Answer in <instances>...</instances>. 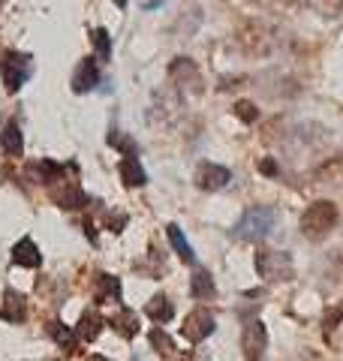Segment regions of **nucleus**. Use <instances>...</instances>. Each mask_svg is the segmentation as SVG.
I'll use <instances>...</instances> for the list:
<instances>
[{"mask_svg": "<svg viewBox=\"0 0 343 361\" xmlns=\"http://www.w3.org/2000/svg\"><path fill=\"white\" fill-rule=\"evenodd\" d=\"M253 265H256V274L265 280V283H289L295 277L292 256L283 250H256Z\"/></svg>", "mask_w": 343, "mask_h": 361, "instance_id": "f257e3e1", "label": "nucleus"}, {"mask_svg": "<svg viewBox=\"0 0 343 361\" xmlns=\"http://www.w3.org/2000/svg\"><path fill=\"white\" fill-rule=\"evenodd\" d=\"M277 223V211L268 205H253L244 211V217L235 226V238L238 241H262Z\"/></svg>", "mask_w": 343, "mask_h": 361, "instance_id": "f03ea898", "label": "nucleus"}, {"mask_svg": "<svg viewBox=\"0 0 343 361\" xmlns=\"http://www.w3.org/2000/svg\"><path fill=\"white\" fill-rule=\"evenodd\" d=\"M337 217H340V214H337L335 202L319 199V202H313V205L301 214V232L307 235V238L319 241V238H325V235L337 226Z\"/></svg>", "mask_w": 343, "mask_h": 361, "instance_id": "7ed1b4c3", "label": "nucleus"}, {"mask_svg": "<svg viewBox=\"0 0 343 361\" xmlns=\"http://www.w3.org/2000/svg\"><path fill=\"white\" fill-rule=\"evenodd\" d=\"M0 75H4V85L9 94H16L33 75V58L25 51H6L4 61H0Z\"/></svg>", "mask_w": 343, "mask_h": 361, "instance_id": "20e7f679", "label": "nucleus"}, {"mask_svg": "<svg viewBox=\"0 0 343 361\" xmlns=\"http://www.w3.org/2000/svg\"><path fill=\"white\" fill-rule=\"evenodd\" d=\"M214 329H217L214 313H208L205 307H199V310H193V313L184 316L181 334H184V341H190V343H202L208 334H214Z\"/></svg>", "mask_w": 343, "mask_h": 361, "instance_id": "39448f33", "label": "nucleus"}, {"mask_svg": "<svg viewBox=\"0 0 343 361\" xmlns=\"http://www.w3.org/2000/svg\"><path fill=\"white\" fill-rule=\"evenodd\" d=\"M241 349H244V358L247 361H262V355H265V349H268V331H265V325H262L259 319L244 325Z\"/></svg>", "mask_w": 343, "mask_h": 361, "instance_id": "423d86ee", "label": "nucleus"}, {"mask_svg": "<svg viewBox=\"0 0 343 361\" xmlns=\"http://www.w3.org/2000/svg\"><path fill=\"white\" fill-rule=\"evenodd\" d=\"M193 180H196V187L205 190V193H217V190H223L229 180H232V172H229L226 166H217V163H199Z\"/></svg>", "mask_w": 343, "mask_h": 361, "instance_id": "0eeeda50", "label": "nucleus"}, {"mask_svg": "<svg viewBox=\"0 0 343 361\" xmlns=\"http://www.w3.org/2000/svg\"><path fill=\"white\" fill-rule=\"evenodd\" d=\"M49 193H52V199L57 202L61 208H66V211H78V208H85L88 205V196H85V190L76 184V180H57L54 187H49Z\"/></svg>", "mask_w": 343, "mask_h": 361, "instance_id": "6e6552de", "label": "nucleus"}, {"mask_svg": "<svg viewBox=\"0 0 343 361\" xmlns=\"http://www.w3.org/2000/svg\"><path fill=\"white\" fill-rule=\"evenodd\" d=\"M64 172L66 169L54 160H37L28 166V178L37 180V184H45V187H54L57 180H64Z\"/></svg>", "mask_w": 343, "mask_h": 361, "instance_id": "1a4fd4ad", "label": "nucleus"}, {"mask_svg": "<svg viewBox=\"0 0 343 361\" xmlns=\"http://www.w3.org/2000/svg\"><path fill=\"white\" fill-rule=\"evenodd\" d=\"M97 85H100V66L94 58H85L73 73V90L76 94H88V90H94Z\"/></svg>", "mask_w": 343, "mask_h": 361, "instance_id": "9d476101", "label": "nucleus"}, {"mask_svg": "<svg viewBox=\"0 0 343 361\" xmlns=\"http://www.w3.org/2000/svg\"><path fill=\"white\" fill-rule=\"evenodd\" d=\"M169 75L175 78V82H181V87L190 85L193 90H199L202 87V75H199V66L193 63L190 58H175L169 66Z\"/></svg>", "mask_w": 343, "mask_h": 361, "instance_id": "9b49d317", "label": "nucleus"}, {"mask_svg": "<svg viewBox=\"0 0 343 361\" xmlns=\"http://www.w3.org/2000/svg\"><path fill=\"white\" fill-rule=\"evenodd\" d=\"M0 154H4L6 160H16V157L25 154V139H21V127L16 121H9L4 133H0Z\"/></svg>", "mask_w": 343, "mask_h": 361, "instance_id": "f8f14e48", "label": "nucleus"}, {"mask_svg": "<svg viewBox=\"0 0 343 361\" xmlns=\"http://www.w3.org/2000/svg\"><path fill=\"white\" fill-rule=\"evenodd\" d=\"M13 262L21 265V268H40L42 256H40V247L33 244V238H21L13 247Z\"/></svg>", "mask_w": 343, "mask_h": 361, "instance_id": "ddd939ff", "label": "nucleus"}, {"mask_svg": "<svg viewBox=\"0 0 343 361\" xmlns=\"http://www.w3.org/2000/svg\"><path fill=\"white\" fill-rule=\"evenodd\" d=\"M25 313H28V301H25V295H21V292L6 289V295H4V310H0V319L21 322V319H25Z\"/></svg>", "mask_w": 343, "mask_h": 361, "instance_id": "4468645a", "label": "nucleus"}, {"mask_svg": "<svg viewBox=\"0 0 343 361\" xmlns=\"http://www.w3.org/2000/svg\"><path fill=\"white\" fill-rule=\"evenodd\" d=\"M118 172H121V178H124V184L127 187H145L148 184V175H145V169L139 163V157H124Z\"/></svg>", "mask_w": 343, "mask_h": 361, "instance_id": "2eb2a0df", "label": "nucleus"}, {"mask_svg": "<svg viewBox=\"0 0 343 361\" xmlns=\"http://www.w3.org/2000/svg\"><path fill=\"white\" fill-rule=\"evenodd\" d=\"M97 304H109V301H121V280L112 274H97V289H94Z\"/></svg>", "mask_w": 343, "mask_h": 361, "instance_id": "dca6fc26", "label": "nucleus"}, {"mask_svg": "<svg viewBox=\"0 0 343 361\" xmlns=\"http://www.w3.org/2000/svg\"><path fill=\"white\" fill-rule=\"evenodd\" d=\"M100 331H102V316L97 310H85L82 319L76 325V337L78 341H97Z\"/></svg>", "mask_w": 343, "mask_h": 361, "instance_id": "f3484780", "label": "nucleus"}, {"mask_svg": "<svg viewBox=\"0 0 343 361\" xmlns=\"http://www.w3.org/2000/svg\"><path fill=\"white\" fill-rule=\"evenodd\" d=\"M190 295H193V298H202V301H205V298H214V295H217L214 277L208 274V271H202V268H199L196 274L190 277Z\"/></svg>", "mask_w": 343, "mask_h": 361, "instance_id": "a211bd4d", "label": "nucleus"}, {"mask_svg": "<svg viewBox=\"0 0 343 361\" xmlns=\"http://www.w3.org/2000/svg\"><path fill=\"white\" fill-rule=\"evenodd\" d=\"M166 235H169V241H172V247H175V253H178L181 259H184V262H187V265H193V262H196V253H193V247H190V241L184 238V235H181V229H178V226H175V223H169V226H166Z\"/></svg>", "mask_w": 343, "mask_h": 361, "instance_id": "6ab92c4d", "label": "nucleus"}, {"mask_svg": "<svg viewBox=\"0 0 343 361\" xmlns=\"http://www.w3.org/2000/svg\"><path fill=\"white\" fill-rule=\"evenodd\" d=\"M112 325H114V331H121L124 337H133L136 331H139V316H136L133 310H127V307H121L118 316H112Z\"/></svg>", "mask_w": 343, "mask_h": 361, "instance_id": "aec40b11", "label": "nucleus"}, {"mask_svg": "<svg viewBox=\"0 0 343 361\" xmlns=\"http://www.w3.org/2000/svg\"><path fill=\"white\" fill-rule=\"evenodd\" d=\"M148 316H151V319H157V322H169L172 316H175V307L169 304L166 295H154L151 301H148Z\"/></svg>", "mask_w": 343, "mask_h": 361, "instance_id": "412c9836", "label": "nucleus"}, {"mask_svg": "<svg viewBox=\"0 0 343 361\" xmlns=\"http://www.w3.org/2000/svg\"><path fill=\"white\" fill-rule=\"evenodd\" d=\"M94 49H97V61L100 63H109L112 61V37L106 27H97L94 30Z\"/></svg>", "mask_w": 343, "mask_h": 361, "instance_id": "4be33fe9", "label": "nucleus"}, {"mask_svg": "<svg viewBox=\"0 0 343 361\" xmlns=\"http://www.w3.org/2000/svg\"><path fill=\"white\" fill-rule=\"evenodd\" d=\"M109 145H112V148H118V151H124V157H139V148H136V142L130 139V135H124L121 130H112V133H109Z\"/></svg>", "mask_w": 343, "mask_h": 361, "instance_id": "5701e85b", "label": "nucleus"}, {"mask_svg": "<svg viewBox=\"0 0 343 361\" xmlns=\"http://www.w3.org/2000/svg\"><path fill=\"white\" fill-rule=\"evenodd\" d=\"M319 178H328V180H335V184H343V157L328 160L323 169H319Z\"/></svg>", "mask_w": 343, "mask_h": 361, "instance_id": "b1692460", "label": "nucleus"}, {"mask_svg": "<svg viewBox=\"0 0 343 361\" xmlns=\"http://www.w3.org/2000/svg\"><path fill=\"white\" fill-rule=\"evenodd\" d=\"M307 4L323 16H340L343 13V0H307Z\"/></svg>", "mask_w": 343, "mask_h": 361, "instance_id": "393cba45", "label": "nucleus"}, {"mask_svg": "<svg viewBox=\"0 0 343 361\" xmlns=\"http://www.w3.org/2000/svg\"><path fill=\"white\" fill-rule=\"evenodd\" d=\"M235 115L241 118L244 123H256V118H259V109L253 106V103H247V99H241V103H235Z\"/></svg>", "mask_w": 343, "mask_h": 361, "instance_id": "a878e982", "label": "nucleus"}, {"mask_svg": "<svg viewBox=\"0 0 343 361\" xmlns=\"http://www.w3.org/2000/svg\"><path fill=\"white\" fill-rule=\"evenodd\" d=\"M49 331L54 334V341H57V343H61V346L66 349V353H73V346H76V341H73V334H70V331H66V329H61V325H57V322H52V325H49Z\"/></svg>", "mask_w": 343, "mask_h": 361, "instance_id": "bb28decb", "label": "nucleus"}, {"mask_svg": "<svg viewBox=\"0 0 343 361\" xmlns=\"http://www.w3.org/2000/svg\"><path fill=\"white\" fill-rule=\"evenodd\" d=\"M151 346L157 349V353H163V355L172 353V341H169V334L163 329H154L151 331Z\"/></svg>", "mask_w": 343, "mask_h": 361, "instance_id": "cd10ccee", "label": "nucleus"}, {"mask_svg": "<svg viewBox=\"0 0 343 361\" xmlns=\"http://www.w3.org/2000/svg\"><path fill=\"white\" fill-rule=\"evenodd\" d=\"M340 316H343V307H335L331 313H325V337L337 329V322H340Z\"/></svg>", "mask_w": 343, "mask_h": 361, "instance_id": "c85d7f7f", "label": "nucleus"}, {"mask_svg": "<svg viewBox=\"0 0 343 361\" xmlns=\"http://www.w3.org/2000/svg\"><path fill=\"white\" fill-rule=\"evenodd\" d=\"M262 172H265V175H277V166H274V160H262Z\"/></svg>", "mask_w": 343, "mask_h": 361, "instance_id": "c756f323", "label": "nucleus"}, {"mask_svg": "<svg viewBox=\"0 0 343 361\" xmlns=\"http://www.w3.org/2000/svg\"><path fill=\"white\" fill-rule=\"evenodd\" d=\"M112 4H114V6H118V9H124V6H127V4H130V0H112Z\"/></svg>", "mask_w": 343, "mask_h": 361, "instance_id": "7c9ffc66", "label": "nucleus"}, {"mask_svg": "<svg viewBox=\"0 0 343 361\" xmlns=\"http://www.w3.org/2000/svg\"><path fill=\"white\" fill-rule=\"evenodd\" d=\"M88 361H109V358H102V355H90Z\"/></svg>", "mask_w": 343, "mask_h": 361, "instance_id": "2f4dec72", "label": "nucleus"}]
</instances>
